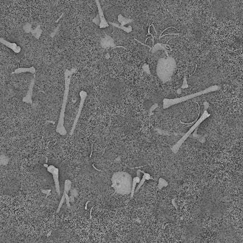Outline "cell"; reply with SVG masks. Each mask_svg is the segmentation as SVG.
Here are the masks:
<instances>
[{"instance_id":"9","label":"cell","mask_w":243,"mask_h":243,"mask_svg":"<svg viewBox=\"0 0 243 243\" xmlns=\"http://www.w3.org/2000/svg\"><path fill=\"white\" fill-rule=\"evenodd\" d=\"M70 196H73L75 197H77L79 195V193H78V190L76 189V188H72L70 190Z\"/></svg>"},{"instance_id":"11","label":"cell","mask_w":243,"mask_h":243,"mask_svg":"<svg viewBox=\"0 0 243 243\" xmlns=\"http://www.w3.org/2000/svg\"><path fill=\"white\" fill-rule=\"evenodd\" d=\"M41 192L43 193V194L46 195L47 197L49 196H50V195H51V189H46V190H45V189H41Z\"/></svg>"},{"instance_id":"6","label":"cell","mask_w":243,"mask_h":243,"mask_svg":"<svg viewBox=\"0 0 243 243\" xmlns=\"http://www.w3.org/2000/svg\"><path fill=\"white\" fill-rule=\"evenodd\" d=\"M72 189V182L69 179H66L65 182V186H64V192L68 194L70 192V189Z\"/></svg>"},{"instance_id":"10","label":"cell","mask_w":243,"mask_h":243,"mask_svg":"<svg viewBox=\"0 0 243 243\" xmlns=\"http://www.w3.org/2000/svg\"><path fill=\"white\" fill-rule=\"evenodd\" d=\"M63 194L65 195V197H66V206L68 207V208H70V200H69V196H68V194L66 193L65 192H63Z\"/></svg>"},{"instance_id":"4","label":"cell","mask_w":243,"mask_h":243,"mask_svg":"<svg viewBox=\"0 0 243 243\" xmlns=\"http://www.w3.org/2000/svg\"><path fill=\"white\" fill-rule=\"evenodd\" d=\"M156 214L160 218H167L171 213V210L169 205L164 202L160 201L156 206Z\"/></svg>"},{"instance_id":"2","label":"cell","mask_w":243,"mask_h":243,"mask_svg":"<svg viewBox=\"0 0 243 243\" xmlns=\"http://www.w3.org/2000/svg\"><path fill=\"white\" fill-rule=\"evenodd\" d=\"M201 210L207 215L213 217H221L225 212V206L222 200L203 199Z\"/></svg>"},{"instance_id":"3","label":"cell","mask_w":243,"mask_h":243,"mask_svg":"<svg viewBox=\"0 0 243 243\" xmlns=\"http://www.w3.org/2000/svg\"><path fill=\"white\" fill-rule=\"evenodd\" d=\"M202 230V224L199 220H194L186 227V234L190 237L197 236Z\"/></svg>"},{"instance_id":"7","label":"cell","mask_w":243,"mask_h":243,"mask_svg":"<svg viewBox=\"0 0 243 243\" xmlns=\"http://www.w3.org/2000/svg\"><path fill=\"white\" fill-rule=\"evenodd\" d=\"M9 158L8 157L6 156L5 155H1V158H0V163H1V165H7L9 162Z\"/></svg>"},{"instance_id":"12","label":"cell","mask_w":243,"mask_h":243,"mask_svg":"<svg viewBox=\"0 0 243 243\" xmlns=\"http://www.w3.org/2000/svg\"><path fill=\"white\" fill-rule=\"evenodd\" d=\"M69 200H70V203H74V200H75V197L73 196H69Z\"/></svg>"},{"instance_id":"8","label":"cell","mask_w":243,"mask_h":243,"mask_svg":"<svg viewBox=\"0 0 243 243\" xmlns=\"http://www.w3.org/2000/svg\"><path fill=\"white\" fill-rule=\"evenodd\" d=\"M65 201H66L65 195L63 194V196H62V198H61V200H60V203H59V204L58 208H57V211H56L57 213H59L60 212V210H61V208H62V206H63V203H64V202H65Z\"/></svg>"},{"instance_id":"13","label":"cell","mask_w":243,"mask_h":243,"mask_svg":"<svg viewBox=\"0 0 243 243\" xmlns=\"http://www.w3.org/2000/svg\"><path fill=\"white\" fill-rule=\"evenodd\" d=\"M218 243H220V241H218Z\"/></svg>"},{"instance_id":"5","label":"cell","mask_w":243,"mask_h":243,"mask_svg":"<svg viewBox=\"0 0 243 243\" xmlns=\"http://www.w3.org/2000/svg\"><path fill=\"white\" fill-rule=\"evenodd\" d=\"M46 168H47V170L48 172L51 173L52 175L56 192L57 193V194L59 195V196H60L61 194V192H60V182H59V170L58 168L55 167L54 165H48Z\"/></svg>"},{"instance_id":"1","label":"cell","mask_w":243,"mask_h":243,"mask_svg":"<svg viewBox=\"0 0 243 243\" xmlns=\"http://www.w3.org/2000/svg\"><path fill=\"white\" fill-rule=\"evenodd\" d=\"M111 187L116 193L121 195L131 193L133 179L128 173L125 171L114 173L111 178Z\"/></svg>"}]
</instances>
